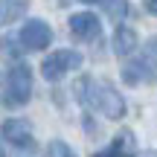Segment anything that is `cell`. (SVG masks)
I'll return each instance as SVG.
<instances>
[{
    "mask_svg": "<svg viewBox=\"0 0 157 157\" xmlns=\"http://www.w3.org/2000/svg\"><path fill=\"white\" fill-rule=\"evenodd\" d=\"M76 93L84 105L96 108L102 117L108 119H122L125 117V99L119 96L117 87H111L108 82H93V78H82L76 84Z\"/></svg>",
    "mask_w": 157,
    "mask_h": 157,
    "instance_id": "6da1fadb",
    "label": "cell"
},
{
    "mask_svg": "<svg viewBox=\"0 0 157 157\" xmlns=\"http://www.w3.org/2000/svg\"><path fill=\"white\" fill-rule=\"evenodd\" d=\"M32 96V70L26 64H15L6 76V93H3V102L9 108H21L29 102Z\"/></svg>",
    "mask_w": 157,
    "mask_h": 157,
    "instance_id": "7a4b0ae2",
    "label": "cell"
},
{
    "mask_svg": "<svg viewBox=\"0 0 157 157\" xmlns=\"http://www.w3.org/2000/svg\"><path fill=\"white\" fill-rule=\"evenodd\" d=\"M122 78L128 84H140V82H157V38L148 41L146 52L137 61H128L122 70Z\"/></svg>",
    "mask_w": 157,
    "mask_h": 157,
    "instance_id": "3957f363",
    "label": "cell"
},
{
    "mask_svg": "<svg viewBox=\"0 0 157 157\" xmlns=\"http://www.w3.org/2000/svg\"><path fill=\"white\" fill-rule=\"evenodd\" d=\"M82 67V56L73 50H56L50 52V56L44 58V64H41V76L47 78V82H58L64 73H70V70Z\"/></svg>",
    "mask_w": 157,
    "mask_h": 157,
    "instance_id": "277c9868",
    "label": "cell"
},
{
    "mask_svg": "<svg viewBox=\"0 0 157 157\" xmlns=\"http://www.w3.org/2000/svg\"><path fill=\"white\" fill-rule=\"evenodd\" d=\"M50 41H52V29L44 21H26L23 23L21 47H26V50H44V47H50Z\"/></svg>",
    "mask_w": 157,
    "mask_h": 157,
    "instance_id": "5b68a950",
    "label": "cell"
},
{
    "mask_svg": "<svg viewBox=\"0 0 157 157\" xmlns=\"http://www.w3.org/2000/svg\"><path fill=\"white\" fill-rule=\"evenodd\" d=\"M70 32L76 38H82V41H93V38H99L102 23H99V17L93 12H78V15L70 17Z\"/></svg>",
    "mask_w": 157,
    "mask_h": 157,
    "instance_id": "8992f818",
    "label": "cell"
},
{
    "mask_svg": "<svg viewBox=\"0 0 157 157\" xmlns=\"http://www.w3.org/2000/svg\"><path fill=\"white\" fill-rule=\"evenodd\" d=\"M0 131H3V140L15 143V146H32V131H29L26 119H6Z\"/></svg>",
    "mask_w": 157,
    "mask_h": 157,
    "instance_id": "52a82bcc",
    "label": "cell"
},
{
    "mask_svg": "<svg viewBox=\"0 0 157 157\" xmlns=\"http://www.w3.org/2000/svg\"><path fill=\"white\" fill-rule=\"evenodd\" d=\"M134 50H137V32L131 26H117V32H113V52L125 58Z\"/></svg>",
    "mask_w": 157,
    "mask_h": 157,
    "instance_id": "ba28073f",
    "label": "cell"
},
{
    "mask_svg": "<svg viewBox=\"0 0 157 157\" xmlns=\"http://www.w3.org/2000/svg\"><path fill=\"white\" fill-rule=\"evenodd\" d=\"M29 0H0V23H12L21 15H26Z\"/></svg>",
    "mask_w": 157,
    "mask_h": 157,
    "instance_id": "9c48e42d",
    "label": "cell"
},
{
    "mask_svg": "<svg viewBox=\"0 0 157 157\" xmlns=\"http://www.w3.org/2000/svg\"><path fill=\"white\" fill-rule=\"evenodd\" d=\"M111 151L117 154V157H137V151H134V137H131L128 131H122V134L113 140Z\"/></svg>",
    "mask_w": 157,
    "mask_h": 157,
    "instance_id": "30bf717a",
    "label": "cell"
},
{
    "mask_svg": "<svg viewBox=\"0 0 157 157\" xmlns=\"http://www.w3.org/2000/svg\"><path fill=\"white\" fill-rule=\"evenodd\" d=\"M102 6H105V15L113 21H122L128 15V0H102Z\"/></svg>",
    "mask_w": 157,
    "mask_h": 157,
    "instance_id": "8fae6325",
    "label": "cell"
},
{
    "mask_svg": "<svg viewBox=\"0 0 157 157\" xmlns=\"http://www.w3.org/2000/svg\"><path fill=\"white\" fill-rule=\"evenodd\" d=\"M47 154L50 157H76V151L67 146V143H61V140H52L50 146H47Z\"/></svg>",
    "mask_w": 157,
    "mask_h": 157,
    "instance_id": "7c38bea8",
    "label": "cell"
},
{
    "mask_svg": "<svg viewBox=\"0 0 157 157\" xmlns=\"http://www.w3.org/2000/svg\"><path fill=\"white\" fill-rule=\"evenodd\" d=\"M146 9L151 12V15H157V0H146Z\"/></svg>",
    "mask_w": 157,
    "mask_h": 157,
    "instance_id": "4fadbf2b",
    "label": "cell"
},
{
    "mask_svg": "<svg viewBox=\"0 0 157 157\" xmlns=\"http://www.w3.org/2000/svg\"><path fill=\"white\" fill-rule=\"evenodd\" d=\"M93 157H117V154H113V151H111V148H108V151H96Z\"/></svg>",
    "mask_w": 157,
    "mask_h": 157,
    "instance_id": "5bb4252c",
    "label": "cell"
},
{
    "mask_svg": "<svg viewBox=\"0 0 157 157\" xmlns=\"http://www.w3.org/2000/svg\"><path fill=\"white\" fill-rule=\"evenodd\" d=\"M137 157H157V151H143V154H137Z\"/></svg>",
    "mask_w": 157,
    "mask_h": 157,
    "instance_id": "9a60e30c",
    "label": "cell"
},
{
    "mask_svg": "<svg viewBox=\"0 0 157 157\" xmlns=\"http://www.w3.org/2000/svg\"><path fill=\"white\" fill-rule=\"evenodd\" d=\"M82 3H96V0H82Z\"/></svg>",
    "mask_w": 157,
    "mask_h": 157,
    "instance_id": "2e32d148",
    "label": "cell"
},
{
    "mask_svg": "<svg viewBox=\"0 0 157 157\" xmlns=\"http://www.w3.org/2000/svg\"><path fill=\"white\" fill-rule=\"evenodd\" d=\"M0 157H3V151H0Z\"/></svg>",
    "mask_w": 157,
    "mask_h": 157,
    "instance_id": "e0dca14e",
    "label": "cell"
}]
</instances>
